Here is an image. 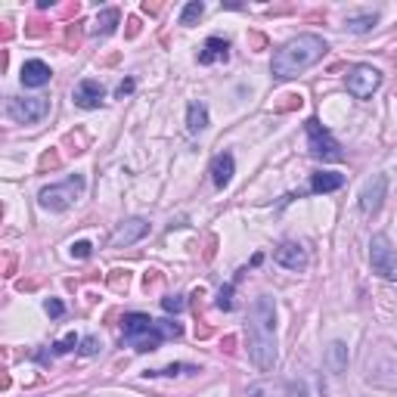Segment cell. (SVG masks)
<instances>
[{
	"label": "cell",
	"mask_w": 397,
	"mask_h": 397,
	"mask_svg": "<svg viewBox=\"0 0 397 397\" xmlns=\"http://www.w3.org/2000/svg\"><path fill=\"white\" fill-rule=\"evenodd\" d=\"M326 363L332 372H345L347 369V347L341 341H332L329 345V354H326Z\"/></svg>",
	"instance_id": "18"
},
{
	"label": "cell",
	"mask_w": 397,
	"mask_h": 397,
	"mask_svg": "<svg viewBox=\"0 0 397 397\" xmlns=\"http://www.w3.org/2000/svg\"><path fill=\"white\" fill-rule=\"evenodd\" d=\"M99 347H103V345H99V338H96V335H90V338H84V341H81V347H78V351L84 354V357H93V354H96Z\"/></svg>",
	"instance_id": "28"
},
{
	"label": "cell",
	"mask_w": 397,
	"mask_h": 397,
	"mask_svg": "<svg viewBox=\"0 0 397 397\" xmlns=\"http://www.w3.org/2000/svg\"><path fill=\"white\" fill-rule=\"evenodd\" d=\"M128 341L134 351H140V354H149V351H159L161 347V341H165V335L159 332V326H152V329H146V332H136V335H128Z\"/></svg>",
	"instance_id": "13"
},
{
	"label": "cell",
	"mask_w": 397,
	"mask_h": 397,
	"mask_svg": "<svg viewBox=\"0 0 397 397\" xmlns=\"http://www.w3.org/2000/svg\"><path fill=\"white\" fill-rule=\"evenodd\" d=\"M155 326H159V332L165 335V338H180V335H183L180 323H174V320H155Z\"/></svg>",
	"instance_id": "23"
},
{
	"label": "cell",
	"mask_w": 397,
	"mask_h": 397,
	"mask_svg": "<svg viewBox=\"0 0 397 397\" xmlns=\"http://www.w3.org/2000/svg\"><path fill=\"white\" fill-rule=\"evenodd\" d=\"M273 258H276V264L285 267V270H304V267H307V254H304V248L298 245V242H283V245L273 252Z\"/></svg>",
	"instance_id": "11"
},
{
	"label": "cell",
	"mask_w": 397,
	"mask_h": 397,
	"mask_svg": "<svg viewBox=\"0 0 397 397\" xmlns=\"http://www.w3.org/2000/svg\"><path fill=\"white\" fill-rule=\"evenodd\" d=\"M128 93H134V81H130V78H124L121 84H118L115 96H118V99H124V96H128Z\"/></svg>",
	"instance_id": "31"
},
{
	"label": "cell",
	"mask_w": 397,
	"mask_h": 397,
	"mask_svg": "<svg viewBox=\"0 0 397 397\" xmlns=\"http://www.w3.org/2000/svg\"><path fill=\"white\" fill-rule=\"evenodd\" d=\"M205 128H208V109H205V103H190V109H186V130L190 134H202Z\"/></svg>",
	"instance_id": "17"
},
{
	"label": "cell",
	"mask_w": 397,
	"mask_h": 397,
	"mask_svg": "<svg viewBox=\"0 0 397 397\" xmlns=\"http://www.w3.org/2000/svg\"><path fill=\"white\" fill-rule=\"evenodd\" d=\"M90 252H93L90 242H74L72 245V258H90Z\"/></svg>",
	"instance_id": "30"
},
{
	"label": "cell",
	"mask_w": 397,
	"mask_h": 397,
	"mask_svg": "<svg viewBox=\"0 0 397 397\" xmlns=\"http://www.w3.org/2000/svg\"><path fill=\"white\" fill-rule=\"evenodd\" d=\"M369 264L372 273H378L388 283H397V248L385 233H376L369 239Z\"/></svg>",
	"instance_id": "4"
},
{
	"label": "cell",
	"mask_w": 397,
	"mask_h": 397,
	"mask_svg": "<svg viewBox=\"0 0 397 397\" xmlns=\"http://www.w3.org/2000/svg\"><path fill=\"white\" fill-rule=\"evenodd\" d=\"M307 136H310V152H314L316 159L341 161V146L332 140V134H329L316 118H310V121H307Z\"/></svg>",
	"instance_id": "7"
},
{
	"label": "cell",
	"mask_w": 397,
	"mask_h": 397,
	"mask_svg": "<svg viewBox=\"0 0 397 397\" xmlns=\"http://www.w3.org/2000/svg\"><path fill=\"white\" fill-rule=\"evenodd\" d=\"M211 180H214V186H221V190L233 180V155L230 152L214 155V161H211Z\"/></svg>",
	"instance_id": "15"
},
{
	"label": "cell",
	"mask_w": 397,
	"mask_h": 397,
	"mask_svg": "<svg viewBox=\"0 0 397 397\" xmlns=\"http://www.w3.org/2000/svg\"><path fill=\"white\" fill-rule=\"evenodd\" d=\"M385 192H388V177L376 174V177L363 186V192H360V211H363L366 217L378 214V208H382V202H385Z\"/></svg>",
	"instance_id": "8"
},
{
	"label": "cell",
	"mask_w": 397,
	"mask_h": 397,
	"mask_svg": "<svg viewBox=\"0 0 397 397\" xmlns=\"http://www.w3.org/2000/svg\"><path fill=\"white\" fill-rule=\"evenodd\" d=\"M326 41H323L320 34H298L292 37L289 43H283V47L273 53V62H270V72L273 78L285 81V78H295V74L307 72L310 65H316V62L326 56Z\"/></svg>",
	"instance_id": "2"
},
{
	"label": "cell",
	"mask_w": 397,
	"mask_h": 397,
	"mask_svg": "<svg viewBox=\"0 0 397 397\" xmlns=\"http://www.w3.org/2000/svg\"><path fill=\"white\" fill-rule=\"evenodd\" d=\"M161 307H165L167 314H180V310L186 307V301L180 295H167V298H161Z\"/></svg>",
	"instance_id": "25"
},
{
	"label": "cell",
	"mask_w": 397,
	"mask_h": 397,
	"mask_svg": "<svg viewBox=\"0 0 397 397\" xmlns=\"http://www.w3.org/2000/svg\"><path fill=\"white\" fill-rule=\"evenodd\" d=\"M6 112L19 124H34L50 112V99L47 96H12L6 103Z\"/></svg>",
	"instance_id": "6"
},
{
	"label": "cell",
	"mask_w": 397,
	"mask_h": 397,
	"mask_svg": "<svg viewBox=\"0 0 397 397\" xmlns=\"http://www.w3.org/2000/svg\"><path fill=\"white\" fill-rule=\"evenodd\" d=\"M149 233V223L143 221V217H130V221H124L121 227L112 233L109 245L112 248H124V245H134L136 239H143V236Z\"/></svg>",
	"instance_id": "9"
},
{
	"label": "cell",
	"mask_w": 397,
	"mask_h": 397,
	"mask_svg": "<svg viewBox=\"0 0 397 397\" xmlns=\"http://www.w3.org/2000/svg\"><path fill=\"white\" fill-rule=\"evenodd\" d=\"M177 372H198L196 366H183V363H171V366H165V369H155L152 376H177Z\"/></svg>",
	"instance_id": "27"
},
{
	"label": "cell",
	"mask_w": 397,
	"mask_h": 397,
	"mask_svg": "<svg viewBox=\"0 0 397 397\" xmlns=\"http://www.w3.org/2000/svg\"><path fill=\"white\" fill-rule=\"evenodd\" d=\"M81 192H84V177H81V174H72L65 183L43 186L37 202H41V208H47V211H65L78 202Z\"/></svg>",
	"instance_id": "3"
},
{
	"label": "cell",
	"mask_w": 397,
	"mask_h": 397,
	"mask_svg": "<svg viewBox=\"0 0 397 397\" xmlns=\"http://www.w3.org/2000/svg\"><path fill=\"white\" fill-rule=\"evenodd\" d=\"M155 320H149L146 314H128L124 316V338L128 335H136V332H146V329H152Z\"/></svg>",
	"instance_id": "20"
},
{
	"label": "cell",
	"mask_w": 397,
	"mask_h": 397,
	"mask_svg": "<svg viewBox=\"0 0 397 397\" xmlns=\"http://www.w3.org/2000/svg\"><path fill=\"white\" fill-rule=\"evenodd\" d=\"M341 183H345V177L335 171H320L310 177V192H335L341 190Z\"/></svg>",
	"instance_id": "16"
},
{
	"label": "cell",
	"mask_w": 397,
	"mask_h": 397,
	"mask_svg": "<svg viewBox=\"0 0 397 397\" xmlns=\"http://www.w3.org/2000/svg\"><path fill=\"white\" fill-rule=\"evenodd\" d=\"M227 50H230V43L223 41V37H208L205 41V47H202V53H198V62L202 65H211V62H227Z\"/></svg>",
	"instance_id": "14"
},
{
	"label": "cell",
	"mask_w": 397,
	"mask_h": 397,
	"mask_svg": "<svg viewBox=\"0 0 397 397\" xmlns=\"http://www.w3.org/2000/svg\"><path fill=\"white\" fill-rule=\"evenodd\" d=\"M217 307H221V310H233V283L221 289V295H217Z\"/></svg>",
	"instance_id": "26"
},
{
	"label": "cell",
	"mask_w": 397,
	"mask_h": 397,
	"mask_svg": "<svg viewBox=\"0 0 397 397\" xmlns=\"http://www.w3.org/2000/svg\"><path fill=\"white\" fill-rule=\"evenodd\" d=\"M378 84H382V72L372 65H354L345 74V87L354 99H369L378 90Z\"/></svg>",
	"instance_id": "5"
},
{
	"label": "cell",
	"mask_w": 397,
	"mask_h": 397,
	"mask_svg": "<svg viewBox=\"0 0 397 397\" xmlns=\"http://www.w3.org/2000/svg\"><path fill=\"white\" fill-rule=\"evenodd\" d=\"M50 65L47 62H41V59H28L22 65V74H19V78H22V84L25 87H43V84H50Z\"/></svg>",
	"instance_id": "12"
},
{
	"label": "cell",
	"mask_w": 397,
	"mask_h": 397,
	"mask_svg": "<svg viewBox=\"0 0 397 397\" xmlns=\"http://www.w3.org/2000/svg\"><path fill=\"white\" fill-rule=\"evenodd\" d=\"M74 347H78V335H74V332H68L65 338H59V341H56V345H53V351H56V354H68V351H74Z\"/></svg>",
	"instance_id": "24"
},
{
	"label": "cell",
	"mask_w": 397,
	"mask_h": 397,
	"mask_svg": "<svg viewBox=\"0 0 397 397\" xmlns=\"http://www.w3.org/2000/svg\"><path fill=\"white\" fill-rule=\"evenodd\" d=\"M43 310H47L50 316H62L65 314V304H62L59 298H47V301H43Z\"/></svg>",
	"instance_id": "29"
},
{
	"label": "cell",
	"mask_w": 397,
	"mask_h": 397,
	"mask_svg": "<svg viewBox=\"0 0 397 397\" xmlns=\"http://www.w3.org/2000/svg\"><path fill=\"white\" fill-rule=\"evenodd\" d=\"M378 22L376 12H363V16H347V31H354V34H363V31H369L372 25Z\"/></svg>",
	"instance_id": "21"
},
{
	"label": "cell",
	"mask_w": 397,
	"mask_h": 397,
	"mask_svg": "<svg viewBox=\"0 0 397 397\" xmlns=\"http://www.w3.org/2000/svg\"><path fill=\"white\" fill-rule=\"evenodd\" d=\"M72 99H74V105H81V109H99V105H103V99H105V90H103V84H99V81L84 78L72 90Z\"/></svg>",
	"instance_id": "10"
},
{
	"label": "cell",
	"mask_w": 397,
	"mask_h": 397,
	"mask_svg": "<svg viewBox=\"0 0 397 397\" xmlns=\"http://www.w3.org/2000/svg\"><path fill=\"white\" fill-rule=\"evenodd\" d=\"M118 19H121L118 10H103L96 16V22H93V34H112L118 28Z\"/></svg>",
	"instance_id": "19"
},
{
	"label": "cell",
	"mask_w": 397,
	"mask_h": 397,
	"mask_svg": "<svg viewBox=\"0 0 397 397\" xmlns=\"http://www.w3.org/2000/svg\"><path fill=\"white\" fill-rule=\"evenodd\" d=\"M248 357L261 372L276 363V304L270 295H258L248 307Z\"/></svg>",
	"instance_id": "1"
},
{
	"label": "cell",
	"mask_w": 397,
	"mask_h": 397,
	"mask_svg": "<svg viewBox=\"0 0 397 397\" xmlns=\"http://www.w3.org/2000/svg\"><path fill=\"white\" fill-rule=\"evenodd\" d=\"M202 12H205L202 0H192V3H186L183 12H180V25H196L198 19H202Z\"/></svg>",
	"instance_id": "22"
}]
</instances>
